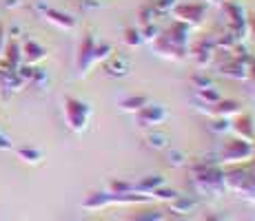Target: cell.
<instances>
[{
    "mask_svg": "<svg viewBox=\"0 0 255 221\" xmlns=\"http://www.w3.org/2000/svg\"><path fill=\"white\" fill-rule=\"evenodd\" d=\"M114 53V44L111 42H96V36L91 31H87L80 40L78 47V56H76V69H78V77H87L98 65L107 60Z\"/></svg>",
    "mask_w": 255,
    "mask_h": 221,
    "instance_id": "obj_1",
    "label": "cell"
},
{
    "mask_svg": "<svg viewBox=\"0 0 255 221\" xmlns=\"http://www.w3.org/2000/svg\"><path fill=\"white\" fill-rule=\"evenodd\" d=\"M191 170V186L198 197H220L224 193V170L222 166H202Z\"/></svg>",
    "mask_w": 255,
    "mask_h": 221,
    "instance_id": "obj_2",
    "label": "cell"
},
{
    "mask_svg": "<svg viewBox=\"0 0 255 221\" xmlns=\"http://www.w3.org/2000/svg\"><path fill=\"white\" fill-rule=\"evenodd\" d=\"M224 188L255 204V166H233L224 170Z\"/></svg>",
    "mask_w": 255,
    "mask_h": 221,
    "instance_id": "obj_3",
    "label": "cell"
},
{
    "mask_svg": "<svg viewBox=\"0 0 255 221\" xmlns=\"http://www.w3.org/2000/svg\"><path fill=\"white\" fill-rule=\"evenodd\" d=\"M62 111H65V122H67V129L69 131L85 133L87 129H89L91 106L87 104L85 100L73 97V95H67L65 102H62Z\"/></svg>",
    "mask_w": 255,
    "mask_h": 221,
    "instance_id": "obj_4",
    "label": "cell"
},
{
    "mask_svg": "<svg viewBox=\"0 0 255 221\" xmlns=\"http://www.w3.org/2000/svg\"><path fill=\"white\" fill-rule=\"evenodd\" d=\"M255 157V142H247L233 137L224 144L222 153H220V164H247L253 161Z\"/></svg>",
    "mask_w": 255,
    "mask_h": 221,
    "instance_id": "obj_5",
    "label": "cell"
},
{
    "mask_svg": "<svg viewBox=\"0 0 255 221\" xmlns=\"http://www.w3.org/2000/svg\"><path fill=\"white\" fill-rule=\"evenodd\" d=\"M166 120H169V111L162 104H153V102H149L144 109L135 113V122L140 129H158Z\"/></svg>",
    "mask_w": 255,
    "mask_h": 221,
    "instance_id": "obj_6",
    "label": "cell"
},
{
    "mask_svg": "<svg viewBox=\"0 0 255 221\" xmlns=\"http://www.w3.org/2000/svg\"><path fill=\"white\" fill-rule=\"evenodd\" d=\"M204 13H207V4L204 2H178L173 7L175 20L189 24V27H198L204 20Z\"/></svg>",
    "mask_w": 255,
    "mask_h": 221,
    "instance_id": "obj_7",
    "label": "cell"
},
{
    "mask_svg": "<svg viewBox=\"0 0 255 221\" xmlns=\"http://www.w3.org/2000/svg\"><path fill=\"white\" fill-rule=\"evenodd\" d=\"M131 67H133V62H131V58L125 56V53H111V56L102 62V71L109 77H127L131 73Z\"/></svg>",
    "mask_w": 255,
    "mask_h": 221,
    "instance_id": "obj_8",
    "label": "cell"
},
{
    "mask_svg": "<svg viewBox=\"0 0 255 221\" xmlns=\"http://www.w3.org/2000/svg\"><path fill=\"white\" fill-rule=\"evenodd\" d=\"M200 204H202V199L198 197V195H182L178 193L173 199L169 201V210L173 215H180V217H189V215H193L195 210L200 208Z\"/></svg>",
    "mask_w": 255,
    "mask_h": 221,
    "instance_id": "obj_9",
    "label": "cell"
},
{
    "mask_svg": "<svg viewBox=\"0 0 255 221\" xmlns=\"http://www.w3.org/2000/svg\"><path fill=\"white\" fill-rule=\"evenodd\" d=\"M215 51H218V49H215L213 40H200L193 49H191V60L195 62L198 69H207L211 62H213Z\"/></svg>",
    "mask_w": 255,
    "mask_h": 221,
    "instance_id": "obj_10",
    "label": "cell"
},
{
    "mask_svg": "<svg viewBox=\"0 0 255 221\" xmlns=\"http://www.w3.org/2000/svg\"><path fill=\"white\" fill-rule=\"evenodd\" d=\"M200 111H204L209 117H227V120H231V117L240 115L242 113V106H240V102L235 100H220L218 104H211V106H202Z\"/></svg>",
    "mask_w": 255,
    "mask_h": 221,
    "instance_id": "obj_11",
    "label": "cell"
},
{
    "mask_svg": "<svg viewBox=\"0 0 255 221\" xmlns=\"http://www.w3.org/2000/svg\"><path fill=\"white\" fill-rule=\"evenodd\" d=\"M191 29H193V27H189V24L175 20L169 29H164L162 36H164L171 44H175V47L186 49V47H189V40H191Z\"/></svg>",
    "mask_w": 255,
    "mask_h": 221,
    "instance_id": "obj_12",
    "label": "cell"
},
{
    "mask_svg": "<svg viewBox=\"0 0 255 221\" xmlns=\"http://www.w3.org/2000/svg\"><path fill=\"white\" fill-rule=\"evenodd\" d=\"M231 131L235 133V137H240V140L255 142L253 115H249V113H240V115H235V122H231Z\"/></svg>",
    "mask_w": 255,
    "mask_h": 221,
    "instance_id": "obj_13",
    "label": "cell"
},
{
    "mask_svg": "<svg viewBox=\"0 0 255 221\" xmlns=\"http://www.w3.org/2000/svg\"><path fill=\"white\" fill-rule=\"evenodd\" d=\"M153 49H155L158 56L166 58V60H173V62H180V60H184L186 58V49H180V47H175V44H171L162 33L153 40Z\"/></svg>",
    "mask_w": 255,
    "mask_h": 221,
    "instance_id": "obj_14",
    "label": "cell"
},
{
    "mask_svg": "<svg viewBox=\"0 0 255 221\" xmlns=\"http://www.w3.org/2000/svg\"><path fill=\"white\" fill-rule=\"evenodd\" d=\"M45 20L47 22H51L53 27H58V29H65V31H71V29H76V18L69 16V13H65V11H60V9H53V7H49L45 13Z\"/></svg>",
    "mask_w": 255,
    "mask_h": 221,
    "instance_id": "obj_15",
    "label": "cell"
},
{
    "mask_svg": "<svg viewBox=\"0 0 255 221\" xmlns=\"http://www.w3.org/2000/svg\"><path fill=\"white\" fill-rule=\"evenodd\" d=\"M20 49H22V62H27V65L36 67L38 62H42L47 58V49L42 44H38L36 40H27Z\"/></svg>",
    "mask_w": 255,
    "mask_h": 221,
    "instance_id": "obj_16",
    "label": "cell"
},
{
    "mask_svg": "<svg viewBox=\"0 0 255 221\" xmlns=\"http://www.w3.org/2000/svg\"><path fill=\"white\" fill-rule=\"evenodd\" d=\"M107 206H116L114 193H109V190L107 193H89L87 199L82 201V208L85 210H102Z\"/></svg>",
    "mask_w": 255,
    "mask_h": 221,
    "instance_id": "obj_17",
    "label": "cell"
},
{
    "mask_svg": "<svg viewBox=\"0 0 255 221\" xmlns=\"http://www.w3.org/2000/svg\"><path fill=\"white\" fill-rule=\"evenodd\" d=\"M171 144V137L166 135L164 131H155V129H149V133L144 135V146L149 150H166Z\"/></svg>",
    "mask_w": 255,
    "mask_h": 221,
    "instance_id": "obj_18",
    "label": "cell"
},
{
    "mask_svg": "<svg viewBox=\"0 0 255 221\" xmlns=\"http://www.w3.org/2000/svg\"><path fill=\"white\" fill-rule=\"evenodd\" d=\"M162 186H166L162 175H146V177H142V179L135 181V190L142 195H151V197H153V193L158 188H162Z\"/></svg>",
    "mask_w": 255,
    "mask_h": 221,
    "instance_id": "obj_19",
    "label": "cell"
},
{
    "mask_svg": "<svg viewBox=\"0 0 255 221\" xmlns=\"http://www.w3.org/2000/svg\"><path fill=\"white\" fill-rule=\"evenodd\" d=\"M195 100H198L200 109L202 106H211V104H218L220 100H222V93L218 91L215 86H209V88H200V91H195Z\"/></svg>",
    "mask_w": 255,
    "mask_h": 221,
    "instance_id": "obj_20",
    "label": "cell"
},
{
    "mask_svg": "<svg viewBox=\"0 0 255 221\" xmlns=\"http://www.w3.org/2000/svg\"><path fill=\"white\" fill-rule=\"evenodd\" d=\"M16 155L18 159H22L24 164H40L42 159H45V153H42L40 148H33V146H20V148H16Z\"/></svg>",
    "mask_w": 255,
    "mask_h": 221,
    "instance_id": "obj_21",
    "label": "cell"
},
{
    "mask_svg": "<svg viewBox=\"0 0 255 221\" xmlns=\"http://www.w3.org/2000/svg\"><path fill=\"white\" fill-rule=\"evenodd\" d=\"M149 102L151 100L146 95H129V97H125V100H120V109L125 113H138L140 109H144Z\"/></svg>",
    "mask_w": 255,
    "mask_h": 221,
    "instance_id": "obj_22",
    "label": "cell"
},
{
    "mask_svg": "<svg viewBox=\"0 0 255 221\" xmlns=\"http://www.w3.org/2000/svg\"><path fill=\"white\" fill-rule=\"evenodd\" d=\"M0 86L7 91H20L24 82L16 75V71H0Z\"/></svg>",
    "mask_w": 255,
    "mask_h": 221,
    "instance_id": "obj_23",
    "label": "cell"
},
{
    "mask_svg": "<svg viewBox=\"0 0 255 221\" xmlns=\"http://www.w3.org/2000/svg\"><path fill=\"white\" fill-rule=\"evenodd\" d=\"M166 164L171 168H182V166L189 164V155L180 148H166Z\"/></svg>",
    "mask_w": 255,
    "mask_h": 221,
    "instance_id": "obj_24",
    "label": "cell"
},
{
    "mask_svg": "<svg viewBox=\"0 0 255 221\" xmlns=\"http://www.w3.org/2000/svg\"><path fill=\"white\" fill-rule=\"evenodd\" d=\"M127 221H166V213L160 208H149V210H142V213H135L133 217Z\"/></svg>",
    "mask_w": 255,
    "mask_h": 221,
    "instance_id": "obj_25",
    "label": "cell"
},
{
    "mask_svg": "<svg viewBox=\"0 0 255 221\" xmlns=\"http://www.w3.org/2000/svg\"><path fill=\"white\" fill-rule=\"evenodd\" d=\"M207 131L213 133V135H224V133L231 131V120H227V117H211Z\"/></svg>",
    "mask_w": 255,
    "mask_h": 221,
    "instance_id": "obj_26",
    "label": "cell"
},
{
    "mask_svg": "<svg viewBox=\"0 0 255 221\" xmlns=\"http://www.w3.org/2000/svg\"><path fill=\"white\" fill-rule=\"evenodd\" d=\"M122 40H125V44H127L129 49H135V47H140V44L144 42V38H142V31H140V29L129 27V29H125V36H122Z\"/></svg>",
    "mask_w": 255,
    "mask_h": 221,
    "instance_id": "obj_27",
    "label": "cell"
},
{
    "mask_svg": "<svg viewBox=\"0 0 255 221\" xmlns=\"http://www.w3.org/2000/svg\"><path fill=\"white\" fill-rule=\"evenodd\" d=\"M191 86L195 88V91H200V88H209V86H213V80L207 75V71H195L193 75H191Z\"/></svg>",
    "mask_w": 255,
    "mask_h": 221,
    "instance_id": "obj_28",
    "label": "cell"
},
{
    "mask_svg": "<svg viewBox=\"0 0 255 221\" xmlns=\"http://www.w3.org/2000/svg\"><path fill=\"white\" fill-rule=\"evenodd\" d=\"M109 190L116 195H127V193H138L135 190V181H125V179H118L109 184Z\"/></svg>",
    "mask_w": 255,
    "mask_h": 221,
    "instance_id": "obj_29",
    "label": "cell"
},
{
    "mask_svg": "<svg viewBox=\"0 0 255 221\" xmlns=\"http://www.w3.org/2000/svg\"><path fill=\"white\" fill-rule=\"evenodd\" d=\"M153 9L158 11V16H164V13H171L173 7L178 4V0H153Z\"/></svg>",
    "mask_w": 255,
    "mask_h": 221,
    "instance_id": "obj_30",
    "label": "cell"
},
{
    "mask_svg": "<svg viewBox=\"0 0 255 221\" xmlns=\"http://www.w3.org/2000/svg\"><path fill=\"white\" fill-rule=\"evenodd\" d=\"M140 31H142V38H144V40H151V42H153V40H155V38H158V36H160V33H162V31H160V27H155V24H153V22L144 24V27H142V29H140Z\"/></svg>",
    "mask_w": 255,
    "mask_h": 221,
    "instance_id": "obj_31",
    "label": "cell"
},
{
    "mask_svg": "<svg viewBox=\"0 0 255 221\" xmlns=\"http://www.w3.org/2000/svg\"><path fill=\"white\" fill-rule=\"evenodd\" d=\"M175 195H178V190L166 188V186H162V188H158V190L153 193V199H162V201H166V204H169V201L173 199Z\"/></svg>",
    "mask_w": 255,
    "mask_h": 221,
    "instance_id": "obj_32",
    "label": "cell"
},
{
    "mask_svg": "<svg viewBox=\"0 0 255 221\" xmlns=\"http://www.w3.org/2000/svg\"><path fill=\"white\" fill-rule=\"evenodd\" d=\"M78 7L82 9V11H96V9L102 7L100 0H78Z\"/></svg>",
    "mask_w": 255,
    "mask_h": 221,
    "instance_id": "obj_33",
    "label": "cell"
},
{
    "mask_svg": "<svg viewBox=\"0 0 255 221\" xmlns=\"http://www.w3.org/2000/svg\"><path fill=\"white\" fill-rule=\"evenodd\" d=\"M13 148V144H11V140H9V135H4L2 131H0V150H11Z\"/></svg>",
    "mask_w": 255,
    "mask_h": 221,
    "instance_id": "obj_34",
    "label": "cell"
},
{
    "mask_svg": "<svg viewBox=\"0 0 255 221\" xmlns=\"http://www.w3.org/2000/svg\"><path fill=\"white\" fill-rule=\"evenodd\" d=\"M204 221H229V217L224 213H209L207 217H204Z\"/></svg>",
    "mask_w": 255,
    "mask_h": 221,
    "instance_id": "obj_35",
    "label": "cell"
},
{
    "mask_svg": "<svg viewBox=\"0 0 255 221\" xmlns=\"http://www.w3.org/2000/svg\"><path fill=\"white\" fill-rule=\"evenodd\" d=\"M4 36H7V29H4V24L0 22V58H2V51H4Z\"/></svg>",
    "mask_w": 255,
    "mask_h": 221,
    "instance_id": "obj_36",
    "label": "cell"
},
{
    "mask_svg": "<svg viewBox=\"0 0 255 221\" xmlns=\"http://www.w3.org/2000/svg\"><path fill=\"white\" fill-rule=\"evenodd\" d=\"M33 9H36V11H40V13H45L47 9H49V4L45 2V0H36V4H33Z\"/></svg>",
    "mask_w": 255,
    "mask_h": 221,
    "instance_id": "obj_37",
    "label": "cell"
},
{
    "mask_svg": "<svg viewBox=\"0 0 255 221\" xmlns=\"http://www.w3.org/2000/svg\"><path fill=\"white\" fill-rule=\"evenodd\" d=\"M22 4V0H4V9H18Z\"/></svg>",
    "mask_w": 255,
    "mask_h": 221,
    "instance_id": "obj_38",
    "label": "cell"
},
{
    "mask_svg": "<svg viewBox=\"0 0 255 221\" xmlns=\"http://www.w3.org/2000/svg\"><path fill=\"white\" fill-rule=\"evenodd\" d=\"M9 36H11V38H13V40H16V38H18V36H20V27H18V24H13V27H11V29H9Z\"/></svg>",
    "mask_w": 255,
    "mask_h": 221,
    "instance_id": "obj_39",
    "label": "cell"
},
{
    "mask_svg": "<svg viewBox=\"0 0 255 221\" xmlns=\"http://www.w3.org/2000/svg\"><path fill=\"white\" fill-rule=\"evenodd\" d=\"M202 2H204V4H207V7H209V4H222L224 0H202Z\"/></svg>",
    "mask_w": 255,
    "mask_h": 221,
    "instance_id": "obj_40",
    "label": "cell"
},
{
    "mask_svg": "<svg viewBox=\"0 0 255 221\" xmlns=\"http://www.w3.org/2000/svg\"><path fill=\"white\" fill-rule=\"evenodd\" d=\"M71 221H80V219H71Z\"/></svg>",
    "mask_w": 255,
    "mask_h": 221,
    "instance_id": "obj_41",
    "label": "cell"
},
{
    "mask_svg": "<svg viewBox=\"0 0 255 221\" xmlns=\"http://www.w3.org/2000/svg\"><path fill=\"white\" fill-rule=\"evenodd\" d=\"M253 159H255V157H253Z\"/></svg>",
    "mask_w": 255,
    "mask_h": 221,
    "instance_id": "obj_42",
    "label": "cell"
}]
</instances>
